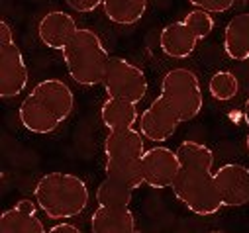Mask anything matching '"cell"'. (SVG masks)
<instances>
[{"instance_id":"1","label":"cell","mask_w":249,"mask_h":233,"mask_svg":"<svg viewBox=\"0 0 249 233\" xmlns=\"http://www.w3.org/2000/svg\"><path fill=\"white\" fill-rule=\"evenodd\" d=\"M180 168L173 183L175 196L196 216L216 214L224 202L212 172L214 153L208 145L198 141H182L177 149Z\"/></svg>"},{"instance_id":"2","label":"cell","mask_w":249,"mask_h":233,"mask_svg":"<svg viewBox=\"0 0 249 233\" xmlns=\"http://www.w3.org/2000/svg\"><path fill=\"white\" fill-rule=\"evenodd\" d=\"M75 108V94L67 83L45 79L37 83L20 106L22 126L37 135L55 132Z\"/></svg>"},{"instance_id":"3","label":"cell","mask_w":249,"mask_h":233,"mask_svg":"<svg viewBox=\"0 0 249 233\" xmlns=\"http://www.w3.org/2000/svg\"><path fill=\"white\" fill-rule=\"evenodd\" d=\"M36 200L45 216L69 219L85 212L89 204L87 183L71 172H47L36 184Z\"/></svg>"},{"instance_id":"4","label":"cell","mask_w":249,"mask_h":233,"mask_svg":"<svg viewBox=\"0 0 249 233\" xmlns=\"http://www.w3.org/2000/svg\"><path fill=\"white\" fill-rule=\"evenodd\" d=\"M63 59L71 79L83 86L102 84L110 55L100 35L89 28H79L63 47Z\"/></svg>"},{"instance_id":"5","label":"cell","mask_w":249,"mask_h":233,"mask_svg":"<svg viewBox=\"0 0 249 233\" xmlns=\"http://www.w3.org/2000/svg\"><path fill=\"white\" fill-rule=\"evenodd\" d=\"M214 30V18L210 12L204 10H193L182 20L173 22L163 28L159 35V43L165 55L173 59H186L195 53L200 39L208 37Z\"/></svg>"},{"instance_id":"6","label":"cell","mask_w":249,"mask_h":233,"mask_svg":"<svg viewBox=\"0 0 249 233\" xmlns=\"http://www.w3.org/2000/svg\"><path fill=\"white\" fill-rule=\"evenodd\" d=\"M161 94L178 112L182 122H191L200 114L204 106L202 86L198 77L184 67L171 69L161 83Z\"/></svg>"},{"instance_id":"7","label":"cell","mask_w":249,"mask_h":233,"mask_svg":"<svg viewBox=\"0 0 249 233\" xmlns=\"http://www.w3.org/2000/svg\"><path fill=\"white\" fill-rule=\"evenodd\" d=\"M102 84L110 98H124L136 104L142 102L147 94L145 73L138 65L128 59H122V57H110Z\"/></svg>"},{"instance_id":"8","label":"cell","mask_w":249,"mask_h":233,"mask_svg":"<svg viewBox=\"0 0 249 233\" xmlns=\"http://www.w3.org/2000/svg\"><path fill=\"white\" fill-rule=\"evenodd\" d=\"M28 79L30 71L16 41L0 43V96L16 98L24 92Z\"/></svg>"},{"instance_id":"9","label":"cell","mask_w":249,"mask_h":233,"mask_svg":"<svg viewBox=\"0 0 249 233\" xmlns=\"http://www.w3.org/2000/svg\"><path fill=\"white\" fill-rule=\"evenodd\" d=\"M180 124L182 120L178 112L171 106V102L163 94H159L151 102V106L143 110V114L140 116V130L143 137L151 141H167Z\"/></svg>"},{"instance_id":"10","label":"cell","mask_w":249,"mask_h":233,"mask_svg":"<svg viewBox=\"0 0 249 233\" xmlns=\"http://www.w3.org/2000/svg\"><path fill=\"white\" fill-rule=\"evenodd\" d=\"M142 166H143V179H145L147 186L171 188L177 174H178L180 161H178L177 151H173L165 145H157L143 153Z\"/></svg>"},{"instance_id":"11","label":"cell","mask_w":249,"mask_h":233,"mask_svg":"<svg viewBox=\"0 0 249 233\" xmlns=\"http://www.w3.org/2000/svg\"><path fill=\"white\" fill-rule=\"evenodd\" d=\"M216 183L224 206L235 208L249 204V168L239 163H226L216 172Z\"/></svg>"},{"instance_id":"12","label":"cell","mask_w":249,"mask_h":233,"mask_svg":"<svg viewBox=\"0 0 249 233\" xmlns=\"http://www.w3.org/2000/svg\"><path fill=\"white\" fill-rule=\"evenodd\" d=\"M77 32H79V26L75 18L61 10L47 12L37 24V35L41 43L55 51H63V47L71 41V37Z\"/></svg>"},{"instance_id":"13","label":"cell","mask_w":249,"mask_h":233,"mask_svg":"<svg viewBox=\"0 0 249 233\" xmlns=\"http://www.w3.org/2000/svg\"><path fill=\"white\" fill-rule=\"evenodd\" d=\"M90 229L94 233H134L138 223L128 206H98L92 212Z\"/></svg>"},{"instance_id":"14","label":"cell","mask_w":249,"mask_h":233,"mask_svg":"<svg viewBox=\"0 0 249 233\" xmlns=\"http://www.w3.org/2000/svg\"><path fill=\"white\" fill-rule=\"evenodd\" d=\"M2 233H43V221L36 216V204L32 200H20L16 206L0 216Z\"/></svg>"},{"instance_id":"15","label":"cell","mask_w":249,"mask_h":233,"mask_svg":"<svg viewBox=\"0 0 249 233\" xmlns=\"http://www.w3.org/2000/svg\"><path fill=\"white\" fill-rule=\"evenodd\" d=\"M145 153L143 133L134 128L114 130L106 135L104 155L106 159H142Z\"/></svg>"},{"instance_id":"16","label":"cell","mask_w":249,"mask_h":233,"mask_svg":"<svg viewBox=\"0 0 249 233\" xmlns=\"http://www.w3.org/2000/svg\"><path fill=\"white\" fill-rule=\"evenodd\" d=\"M224 51L233 61L249 59V12L233 16L224 30Z\"/></svg>"},{"instance_id":"17","label":"cell","mask_w":249,"mask_h":233,"mask_svg":"<svg viewBox=\"0 0 249 233\" xmlns=\"http://www.w3.org/2000/svg\"><path fill=\"white\" fill-rule=\"evenodd\" d=\"M102 124L114 132V130H128L134 128L138 122V104L124 98H106L100 110Z\"/></svg>"},{"instance_id":"18","label":"cell","mask_w":249,"mask_h":233,"mask_svg":"<svg viewBox=\"0 0 249 233\" xmlns=\"http://www.w3.org/2000/svg\"><path fill=\"white\" fill-rule=\"evenodd\" d=\"M104 172L108 179L128 184L134 190L140 188L142 184H145L142 159H106Z\"/></svg>"},{"instance_id":"19","label":"cell","mask_w":249,"mask_h":233,"mask_svg":"<svg viewBox=\"0 0 249 233\" xmlns=\"http://www.w3.org/2000/svg\"><path fill=\"white\" fill-rule=\"evenodd\" d=\"M102 8L110 22L120 26H132L143 18L147 10V0H104Z\"/></svg>"},{"instance_id":"20","label":"cell","mask_w":249,"mask_h":233,"mask_svg":"<svg viewBox=\"0 0 249 233\" xmlns=\"http://www.w3.org/2000/svg\"><path fill=\"white\" fill-rule=\"evenodd\" d=\"M132 194L134 188L106 177L96 188V202L98 206H130Z\"/></svg>"},{"instance_id":"21","label":"cell","mask_w":249,"mask_h":233,"mask_svg":"<svg viewBox=\"0 0 249 233\" xmlns=\"http://www.w3.org/2000/svg\"><path fill=\"white\" fill-rule=\"evenodd\" d=\"M210 94L216 100H231L237 92H239V83L235 79L233 73L230 71H218L212 79H210Z\"/></svg>"},{"instance_id":"22","label":"cell","mask_w":249,"mask_h":233,"mask_svg":"<svg viewBox=\"0 0 249 233\" xmlns=\"http://www.w3.org/2000/svg\"><path fill=\"white\" fill-rule=\"evenodd\" d=\"M189 2L198 10H204L210 14H222L235 4V0H189Z\"/></svg>"},{"instance_id":"23","label":"cell","mask_w":249,"mask_h":233,"mask_svg":"<svg viewBox=\"0 0 249 233\" xmlns=\"http://www.w3.org/2000/svg\"><path fill=\"white\" fill-rule=\"evenodd\" d=\"M65 2H67L75 12L85 14V12H92V10H96L98 6H102L104 0H65Z\"/></svg>"},{"instance_id":"24","label":"cell","mask_w":249,"mask_h":233,"mask_svg":"<svg viewBox=\"0 0 249 233\" xmlns=\"http://www.w3.org/2000/svg\"><path fill=\"white\" fill-rule=\"evenodd\" d=\"M8 41H14V32L10 28L8 22H0V43H8Z\"/></svg>"},{"instance_id":"25","label":"cell","mask_w":249,"mask_h":233,"mask_svg":"<svg viewBox=\"0 0 249 233\" xmlns=\"http://www.w3.org/2000/svg\"><path fill=\"white\" fill-rule=\"evenodd\" d=\"M49 231L51 233H81V229L73 223H59V225H53Z\"/></svg>"},{"instance_id":"26","label":"cell","mask_w":249,"mask_h":233,"mask_svg":"<svg viewBox=\"0 0 249 233\" xmlns=\"http://www.w3.org/2000/svg\"><path fill=\"white\" fill-rule=\"evenodd\" d=\"M243 120H245V124L249 126V98L245 100V110H243Z\"/></svg>"},{"instance_id":"27","label":"cell","mask_w":249,"mask_h":233,"mask_svg":"<svg viewBox=\"0 0 249 233\" xmlns=\"http://www.w3.org/2000/svg\"><path fill=\"white\" fill-rule=\"evenodd\" d=\"M245 145H247V149H249V135H247V139H245Z\"/></svg>"}]
</instances>
